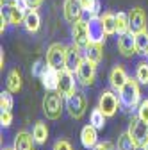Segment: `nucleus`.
I'll return each mask as SVG.
<instances>
[{
    "label": "nucleus",
    "instance_id": "obj_1",
    "mask_svg": "<svg viewBox=\"0 0 148 150\" xmlns=\"http://www.w3.org/2000/svg\"><path fill=\"white\" fill-rule=\"evenodd\" d=\"M120 102L125 109H136L141 104V91H139V81L136 77H128L125 86L118 91Z\"/></svg>",
    "mask_w": 148,
    "mask_h": 150
},
{
    "label": "nucleus",
    "instance_id": "obj_2",
    "mask_svg": "<svg viewBox=\"0 0 148 150\" xmlns=\"http://www.w3.org/2000/svg\"><path fill=\"white\" fill-rule=\"evenodd\" d=\"M64 107L68 111V115L75 120H80L86 115V109H87V98L82 91L75 89L73 93H70L68 97H64Z\"/></svg>",
    "mask_w": 148,
    "mask_h": 150
},
{
    "label": "nucleus",
    "instance_id": "obj_3",
    "mask_svg": "<svg viewBox=\"0 0 148 150\" xmlns=\"http://www.w3.org/2000/svg\"><path fill=\"white\" fill-rule=\"evenodd\" d=\"M64 97L57 91H48L43 98V112L48 120H59L64 107Z\"/></svg>",
    "mask_w": 148,
    "mask_h": 150
},
{
    "label": "nucleus",
    "instance_id": "obj_4",
    "mask_svg": "<svg viewBox=\"0 0 148 150\" xmlns=\"http://www.w3.org/2000/svg\"><path fill=\"white\" fill-rule=\"evenodd\" d=\"M66 50L68 47L63 43H52L47 50V64L55 70H63L66 63Z\"/></svg>",
    "mask_w": 148,
    "mask_h": 150
},
{
    "label": "nucleus",
    "instance_id": "obj_5",
    "mask_svg": "<svg viewBox=\"0 0 148 150\" xmlns=\"http://www.w3.org/2000/svg\"><path fill=\"white\" fill-rule=\"evenodd\" d=\"M127 132L132 138V141L137 145V148H141L148 141V123L143 122L141 118H132L130 123H128Z\"/></svg>",
    "mask_w": 148,
    "mask_h": 150
},
{
    "label": "nucleus",
    "instance_id": "obj_6",
    "mask_svg": "<svg viewBox=\"0 0 148 150\" xmlns=\"http://www.w3.org/2000/svg\"><path fill=\"white\" fill-rule=\"evenodd\" d=\"M120 105H121L120 97H116L113 91H104L100 95V98H98V105L97 107L104 112L107 118H111V116L116 115V111H118Z\"/></svg>",
    "mask_w": 148,
    "mask_h": 150
},
{
    "label": "nucleus",
    "instance_id": "obj_7",
    "mask_svg": "<svg viewBox=\"0 0 148 150\" xmlns=\"http://www.w3.org/2000/svg\"><path fill=\"white\" fill-rule=\"evenodd\" d=\"M77 75V81L82 88H87L95 82V77H97V63L89 61V59H84L79 71L75 73Z\"/></svg>",
    "mask_w": 148,
    "mask_h": 150
},
{
    "label": "nucleus",
    "instance_id": "obj_8",
    "mask_svg": "<svg viewBox=\"0 0 148 150\" xmlns=\"http://www.w3.org/2000/svg\"><path fill=\"white\" fill-rule=\"evenodd\" d=\"M71 40L79 48H84L89 43V29H87V20H77L71 23Z\"/></svg>",
    "mask_w": 148,
    "mask_h": 150
},
{
    "label": "nucleus",
    "instance_id": "obj_9",
    "mask_svg": "<svg viewBox=\"0 0 148 150\" xmlns=\"http://www.w3.org/2000/svg\"><path fill=\"white\" fill-rule=\"evenodd\" d=\"M82 61H84V52H82V48H79L75 43L70 45L68 50H66V63H64V68L70 70L71 73H77L79 68H80V64H82Z\"/></svg>",
    "mask_w": 148,
    "mask_h": 150
},
{
    "label": "nucleus",
    "instance_id": "obj_10",
    "mask_svg": "<svg viewBox=\"0 0 148 150\" xmlns=\"http://www.w3.org/2000/svg\"><path fill=\"white\" fill-rule=\"evenodd\" d=\"M84 7L80 4V0H64L63 2V16L68 23H75L77 20L82 18Z\"/></svg>",
    "mask_w": 148,
    "mask_h": 150
},
{
    "label": "nucleus",
    "instance_id": "obj_11",
    "mask_svg": "<svg viewBox=\"0 0 148 150\" xmlns=\"http://www.w3.org/2000/svg\"><path fill=\"white\" fill-rule=\"evenodd\" d=\"M128 20H130V32L132 34L146 30V13L141 7H134L128 11Z\"/></svg>",
    "mask_w": 148,
    "mask_h": 150
},
{
    "label": "nucleus",
    "instance_id": "obj_12",
    "mask_svg": "<svg viewBox=\"0 0 148 150\" xmlns=\"http://www.w3.org/2000/svg\"><path fill=\"white\" fill-rule=\"evenodd\" d=\"M118 52L123 57H132L136 54V34L127 32L118 38Z\"/></svg>",
    "mask_w": 148,
    "mask_h": 150
},
{
    "label": "nucleus",
    "instance_id": "obj_13",
    "mask_svg": "<svg viewBox=\"0 0 148 150\" xmlns=\"http://www.w3.org/2000/svg\"><path fill=\"white\" fill-rule=\"evenodd\" d=\"M36 139H34V134L27 132V130H20L16 136H14V141H13V148L14 150H36Z\"/></svg>",
    "mask_w": 148,
    "mask_h": 150
},
{
    "label": "nucleus",
    "instance_id": "obj_14",
    "mask_svg": "<svg viewBox=\"0 0 148 150\" xmlns=\"http://www.w3.org/2000/svg\"><path fill=\"white\" fill-rule=\"evenodd\" d=\"M59 75L61 70H55L52 66H47L45 73L41 75V84L47 91H57L59 89Z\"/></svg>",
    "mask_w": 148,
    "mask_h": 150
},
{
    "label": "nucleus",
    "instance_id": "obj_15",
    "mask_svg": "<svg viewBox=\"0 0 148 150\" xmlns=\"http://www.w3.org/2000/svg\"><path fill=\"white\" fill-rule=\"evenodd\" d=\"M73 91H75V77H73V73L70 70L63 68L61 75H59V89H57V93H61L63 97H68Z\"/></svg>",
    "mask_w": 148,
    "mask_h": 150
},
{
    "label": "nucleus",
    "instance_id": "obj_16",
    "mask_svg": "<svg viewBox=\"0 0 148 150\" xmlns=\"http://www.w3.org/2000/svg\"><path fill=\"white\" fill-rule=\"evenodd\" d=\"M87 29H89V41L95 43H105V30L100 22V18H89L87 20Z\"/></svg>",
    "mask_w": 148,
    "mask_h": 150
},
{
    "label": "nucleus",
    "instance_id": "obj_17",
    "mask_svg": "<svg viewBox=\"0 0 148 150\" xmlns=\"http://www.w3.org/2000/svg\"><path fill=\"white\" fill-rule=\"evenodd\" d=\"M127 81H128V75H127V71H125V68L121 64H116L113 70H111V73H109V84H111V88H113L114 91H120L125 86Z\"/></svg>",
    "mask_w": 148,
    "mask_h": 150
},
{
    "label": "nucleus",
    "instance_id": "obj_18",
    "mask_svg": "<svg viewBox=\"0 0 148 150\" xmlns=\"http://www.w3.org/2000/svg\"><path fill=\"white\" fill-rule=\"evenodd\" d=\"M2 9L7 13V18H9V23L11 25H23V20H25V11H22L20 7H18L14 2L11 4H4V0H2Z\"/></svg>",
    "mask_w": 148,
    "mask_h": 150
},
{
    "label": "nucleus",
    "instance_id": "obj_19",
    "mask_svg": "<svg viewBox=\"0 0 148 150\" xmlns=\"http://www.w3.org/2000/svg\"><path fill=\"white\" fill-rule=\"evenodd\" d=\"M84 59H89V61H93V63H100L104 59V43H95V41H89L84 48Z\"/></svg>",
    "mask_w": 148,
    "mask_h": 150
},
{
    "label": "nucleus",
    "instance_id": "obj_20",
    "mask_svg": "<svg viewBox=\"0 0 148 150\" xmlns=\"http://www.w3.org/2000/svg\"><path fill=\"white\" fill-rule=\"evenodd\" d=\"M97 127H93V125H86V127H82V130H80V143H82V146L84 148H87V150H91L97 143H98V132H97Z\"/></svg>",
    "mask_w": 148,
    "mask_h": 150
},
{
    "label": "nucleus",
    "instance_id": "obj_21",
    "mask_svg": "<svg viewBox=\"0 0 148 150\" xmlns=\"http://www.w3.org/2000/svg\"><path fill=\"white\" fill-rule=\"evenodd\" d=\"M23 27H25V30L30 32V34H36V32L39 30V27H41V16H39V13L36 11L34 7H32L30 11H27L25 20H23Z\"/></svg>",
    "mask_w": 148,
    "mask_h": 150
},
{
    "label": "nucleus",
    "instance_id": "obj_22",
    "mask_svg": "<svg viewBox=\"0 0 148 150\" xmlns=\"http://www.w3.org/2000/svg\"><path fill=\"white\" fill-rule=\"evenodd\" d=\"M100 22L104 25V30L107 36L111 34H116V14L114 13H111V11H105L100 14Z\"/></svg>",
    "mask_w": 148,
    "mask_h": 150
},
{
    "label": "nucleus",
    "instance_id": "obj_23",
    "mask_svg": "<svg viewBox=\"0 0 148 150\" xmlns=\"http://www.w3.org/2000/svg\"><path fill=\"white\" fill-rule=\"evenodd\" d=\"M22 89V73L18 68H13L7 75V91H11L13 95Z\"/></svg>",
    "mask_w": 148,
    "mask_h": 150
},
{
    "label": "nucleus",
    "instance_id": "obj_24",
    "mask_svg": "<svg viewBox=\"0 0 148 150\" xmlns=\"http://www.w3.org/2000/svg\"><path fill=\"white\" fill-rule=\"evenodd\" d=\"M127 32H130V20H128V13H116V34L123 36Z\"/></svg>",
    "mask_w": 148,
    "mask_h": 150
},
{
    "label": "nucleus",
    "instance_id": "obj_25",
    "mask_svg": "<svg viewBox=\"0 0 148 150\" xmlns=\"http://www.w3.org/2000/svg\"><path fill=\"white\" fill-rule=\"evenodd\" d=\"M32 134H34V139L38 145H43L47 139H48V127L45 122H36L34 129H32Z\"/></svg>",
    "mask_w": 148,
    "mask_h": 150
},
{
    "label": "nucleus",
    "instance_id": "obj_26",
    "mask_svg": "<svg viewBox=\"0 0 148 150\" xmlns=\"http://www.w3.org/2000/svg\"><path fill=\"white\" fill-rule=\"evenodd\" d=\"M148 52V30H141L136 34V54L146 55Z\"/></svg>",
    "mask_w": 148,
    "mask_h": 150
},
{
    "label": "nucleus",
    "instance_id": "obj_27",
    "mask_svg": "<svg viewBox=\"0 0 148 150\" xmlns=\"http://www.w3.org/2000/svg\"><path fill=\"white\" fill-rule=\"evenodd\" d=\"M105 115L97 107V109H93L91 111V115H89V123L93 125V127H97V129H104V125H105Z\"/></svg>",
    "mask_w": 148,
    "mask_h": 150
},
{
    "label": "nucleus",
    "instance_id": "obj_28",
    "mask_svg": "<svg viewBox=\"0 0 148 150\" xmlns=\"http://www.w3.org/2000/svg\"><path fill=\"white\" fill-rule=\"evenodd\" d=\"M116 148H118V150H137V145L132 141V138L128 136V132H123V134L118 138Z\"/></svg>",
    "mask_w": 148,
    "mask_h": 150
},
{
    "label": "nucleus",
    "instance_id": "obj_29",
    "mask_svg": "<svg viewBox=\"0 0 148 150\" xmlns=\"http://www.w3.org/2000/svg\"><path fill=\"white\" fill-rule=\"evenodd\" d=\"M136 79L139 81V84H148V63L146 61H139L136 66Z\"/></svg>",
    "mask_w": 148,
    "mask_h": 150
},
{
    "label": "nucleus",
    "instance_id": "obj_30",
    "mask_svg": "<svg viewBox=\"0 0 148 150\" xmlns=\"http://www.w3.org/2000/svg\"><path fill=\"white\" fill-rule=\"evenodd\" d=\"M0 109L2 111H11L13 109V93L11 91L0 93Z\"/></svg>",
    "mask_w": 148,
    "mask_h": 150
},
{
    "label": "nucleus",
    "instance_id": "obj_31",
    "mask_svg": "<svg viewBox=\"0 0 148 150\" xmlns=\"http://www.w3.org/2000/svg\"><path fill=\"white\" fill-rule=\"evenodd\" d=\"M47 66H48V64H47L43 59H38V61L32 64V75H34V77H39V79H41V75L45 73Z\"/></svg>",
    "mask_w": 148,
    "mask_h": 150
},
{
    "label": "nucleus",
    "instance_id": "obj_32",
    "mask_svg": "<svg viewBox=\"0 0 148 150\" xmlns=\"http://www.w3.org/2000/svg\"><path fill=\"white\" fill-rule=\"evenodd\" d=\"M137 118H141L143 122L148 123V98L141 100V104L137 105Z\"/></svg>",
    "mask_w": 148,
    "mask_h": 150
},
{
    "label": "nucleus",
    "instance_id": "obj_33",
    "mask_svg": "<svg viewBox=\"0 0 148 150\" xmlns=\"http://www.w3.org/2000/svg\"><path fill=\"white\" fill-rule=\"evenodd\" d=\"M11 123H13L11 111H2V112H0V125H2V127H11Z\"/></svg>",
    "mask_w": 148,
    "mask_h": 150
},
{
    "label": "nucleus",
    "instance_id": "obj_34",
    "mask_svg": "<svg viewBox=\"0 0 148 150\" xmlns=\"http://www.w3.org/2000/svg\"><path fill=\"white\" fill-rule=\"evenodd\" d=\"M91 150H118L113 143H109V141H98Z\"/></svg>",
    "mask_w": 148,
    "mask_h": 150
},
{
    "label": "nucleus",
    "instance_id": "obj_35",
    "mask_svg": "<svg viewBox=\"0 0 148 150\" xmlns=\"http://www.w3.org/2000/svg\"><path fill=\"white\" fill-rule=\"evenodd\" d=\"M52 150H73V148H71V145L66 139H57V141L54 143V148Z\"/></svg>",
    "mask_w": 148,
    "mask_h": 150
},
{
    "label": "nucleus",
    "instance_id": "obj_36",
    "mask_svg": "<svg viewBox=\"0 0 148 150\" xmlns=\"http://www.w3.org/2000/svg\"><path fill=\"white\" fill-rule=\"evenodd\" d=\"M13 2H14L18 7H20L22 11H25V13L32 9V7H30V4H29V0H13Z\"/></svg>",
    "mask_w": 148,
    "mask_h": 150
},
{
    "label": "nucleus",
    "instance_id": "obj_37",
    "mask_svg": "<svg viewBox=\"0 0 148 150\" xmlns=\"http://www.w3.org/2000/svg\"><path fill=\"white\" fill-rule=\"evenodd\" d=\"M29 4H30V7H34V9H38L41 4H43V0H29Z\"/></svg>",
    "mask_w": 148,
    "mask_h": 150
},
{
    "label": "nucleus",
    "instance_id": "obj_38",
    "mask_svg": "<svg viewBox=\"0 0 148 150\" xmlns=\"http://www.w3.org/2000/svg\"><path fill=\"white\" fill-rule=\"evenodd\" d=\"M0 64H2V68H4V50H2V55H0Z\"/></svg>",
    "mask_w": 148,
    "mask_h": 150
},
{
    "label": "nucleus",
    "instance_id": "obj_39",
    "mask_svg": "<svg viewBox=\"0 0 148 150\" xmlns=\"http://www.w3.org/2000/svg\"><path fill=\"white\" fill-rule=\"evenodd\" d=\"M141 148H143V150H148V141H146V143H144V145H143Z\"/></svg>",
    "mask_w": 148,
    "mask_h": 150
},
{
    "label": "nucleus",
    "instance_id": "obj_40",
    "mask_svg": "<svg viewBox=\"0 0 148 150\" xmlns=\"http://www.w3.org/2000/svg\"><path fill=\"white\" fill-rule=\"evenodd\" d=\"M4 150H14V148H13V146H6Z\"/></svg>",
    "mask_w": 148,
    "mask_h": 150
},
{
    "label": "nucleus",
    "instance_id": "obj_41",
    "mask_svg": "<svg viewBox=\"0 0 148 150\" xmlns=\"http://www.w3.org/2000/svg\"><path fill=\"white\" fill-rule=\"evenodd\" d=\"M146 57H148V52H146Z\"/></svg>",
    "mask_w": 148,
    "mask_h": 150
},
{
    "label": "nucleus",
    "instance_id": "obj_42",
    "mask_svg": "<svg viewBox=\"0 0 148 150\" xmlns=\"http://www.w3.org/2000/svg\"><path fill=\"white\" fill-rule=\"evenodd\" d=\"M11 2H13V0H11Z\"/></svg>",
    "mask_w": 148,
    "mask_h": 150
}]
</instances>
